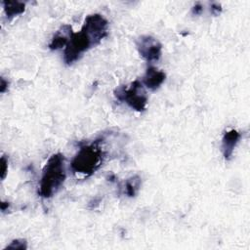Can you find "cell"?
<instances>
[{
	"label": "cell",
	"mask_w": 250,
	"mask_h": 250,
	"mask_svg": "<svg viewBox=\"0 0 250 250\" xmlns=\"http://www.w3.org/2000/svg\"><path fill=\"white\" fill-rule=\"evenodd\" d=\"M5 249H21V250H25L27 249V242L25 239H15L13 240Z\"/></svg>",
	"instance_id": "7c38bea8"
},
{
	"label": "cell",
	"mask_w": 250,
	"mask_h": 250,
	"mask_svg": "<svg viewBox=\"0 0 250 250\" xmlns=\"http://www.w3.org/2000/svg\"><path fill=\"white\" fill-rule=\"evenodd\" d=\"M66 178L64 156L58 152L47 161L39 184L38 194L43 198H50L62 188Z\"/></svg>",
	"instance_id": "6da1fadb"
},
{
	"label": "cell",
	"mask_w": 250,
	"mask_h": 250,
	"mask_svg": "<svg viewBox=\"0 0 250 250\" xmlns=\"http://www.w3.org/2000/svg\"><path fill=\"white\" fill-rule=\"evenodd\" d=\"M141 178L138 175H134L124 182V193L129 196H135L141 188Z\"/></svg>",
	"instance_id": "8fae6325"
},
{
	"label": "cell",
	"mask_w": 250,
	"mask_h": 250,
	"mask_svg": "<svg viewBox=\"0 0 250 250\" xmlns=\"http://www.w3.org/2000/svg\"><path fill=\"white\" fill-rule=\"evenodd\" d=\"M222 11V8H221V5L218 4V3H213L211 5V13L215 16H218Z\"/></svg>",
	"instance_id": "5bb4252c"
},
{
	"label": "cell",
	"mask_w": 250,
	"mask_h": 250,
	"mask_svg": "<svg viewBox=\"0 0 250 250\" xmlns=\"http://www.w3.org/2000/svg\"><path fill=\"white\" fill-rule=\"evenodd\" d=\"M8 172V160L5 156L1 157V179L4 180Z\"/></svg>",
	"instance_id": "4fadbf2b"
},
{
	"label": "cell",
	"mask_w": 250,
	"mask_h": 250,
	"mask_svg": "<svg viewBox=\"0 0 250 250\" xmlns=\"http://www.w3.org/2000/svg\"><path fill=\"white\" fill-rule=\"evenodd\" d=\"M81 28L96 46L107 35L108 21L100 14H92L86 17Z\"/></svg>",
	"instance_id": "5b68a950"
},
{
	"label": "cell",
	"mask_w": 250,
	"mask_h": 250,
	"mask_svg": "<svg viewBox=\"0 0 250 250\" xmlns=\"http://www.w3.org/2000/svg\"><path fill=\"white\" fill-rule=\"evenodd\" d=\"M202 11H203V8L199 3H196L192 8V14L193 15H200L202 13Z\"/></svg>",
	"instance_id": "9a60e30c"
},
{
	"label": "cell",
	"mask_w": 250,
	"mask_h": 250,
	"mask_svg": "<svg viewBox=\"0 0 250 250\" xmlns=\"http://www.w3.org/2000/svg\"><path fill=\"white\" fill-rule=\"evenodd\" d=\"M115 98L123 103H126L131 108L137 111H144L147 104L146 92L141 81H133L129 87L119 86L114 91Z\"/></svg>",
	"instance_id": "3957f363"
},
{
	"label": "cell",
	"mask_w": 250,
	"mask_h": 250,
	"mask_svg": "<svg viewBox=\"0 0 250 250\" xmlns=\"http://www.w3.org/2000/svg\"><path fill=\"white\" fill-rule=\"evenodd\" d=\"M93 47H95V45L82 28L78 32L71 31L63 52L64 62L66 64H72L79 60L85 52Z\"/></svg>",
	"instance_id": "277c9868"
},
{
	"label": "cell",
	"mask_w": 250,
	"mask_h": 250,
	"mask_svg": "<svg viewBox=\"0 0 250 250\" xmlns=\"http://www.w3.org/2000/svg\"><path fill=\"white\" fill-rule=\"evenodd\" d=\"M139 54L147 62H156L162 55L161 43L150 35H142L136 41Z\"/></svg>",
	"instance_id": "8992f818"
},
{
	"label": "cell",
	"mask_w": 250,
	"mask_h": 250,
	"mask_svg": "<svg viewBox=\"0 0 250 250\" xmlns=\"http://www.w3.org/2000/svg\"><path fill=\"white\" fill-rule=\"evenodd\" d=\"M104 152L99 145V141L91 145L81 146L70 163L73 173L82 174L85 177L95 173L103 163Z\"/></svg>",
	"instance_id": "7a4b0ae2"
},
{
	"label": "cell",
	"mask_w": 250,
	"mask_h": 250,
	"mask_svg": "<svg viewBox=\"0 0 250 250\" xmlns=\"http://www.w3.org/2000/svg\"><path fill=\"white\" fill-rule=\"evenodd\" d=\"M0 92L1 93H4L6 91V89L8 88V81L5 80L3 77H1L0 79Z\"/></svg>",
	"instance_id": "2e32d148"
},
{
	"label": "cell",
	"mask_w": 250,
	"mask_h": 250,
	"mask_svg": "<svg viewBox=\"0 0 250 250\" xmlns=\"http://www.w3.org/2000/svg\"><path fill=\"white\" fill-rule=\"evenodd\" d=\"M3 7L8 19L21 15L25 10V4L20 1H3Z\"/></svg>",
	"instance_id": "30bf717a"
},
{
	"label": "cell",
	"mask_w": 250,
	"mask_h": 250,
	"mask_svg": "<svg viewBox=\"0 0 250 250\" xmlns=\"http://www.w3.org/2000/svg\"><path fill=\"white\" fill-rule=\"evenodd\" d=\"M240 138H241V134L234 129L229 130L224 134L222 138L221 148H222L223 155L227 160L231 158L233 150L236 145L238 144Z\"/></svg>",
	"instance_id": "ba28073f"
},
{
	"label": "cell",
	"mask_w": 250,
	"mask_h": 250,
	"mask_svg": "<svg viewBox=\"0 0 250 250\" xmlns=\"http://www.w3.org/2000/svg\"><path fill=\"white\" fill-rule=\"evenodd\" d=\"M166 74L164 71L154 67V66H148L146 70L145 75L143 76V85H145L147 89L154 91L157 90L162 83L165 81Z\"/></svg>",
	"instance_id": "52a82bcc"
},
{
	"label": "cell",
	"mask_w": 250,
	"mask_h": 250,
	"mask_svg": "<svg viewBox=\"0 0 250 250\" xmlns=\"http://www.w3.org/2000/svg\"><path fill=\"white\" fill-rule=\"evenodd\" d=\"M71 26L68 24H65L63 26H62L53 36L50 44H49V48L51 50H58L61 48H65L68 40H69V36L71 33Z\"/></svg>",
	"instance_id": "9c48e42d"
}]
</instances>
